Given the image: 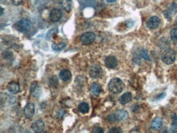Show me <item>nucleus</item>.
Listing matches in <instances>:
<instances>
[{
	"label": "nucleus",
	"mask_w": 177,
	"mask_h": 133,
	"mask_svg": "<svg viewBox=\"0 0 177 133\" xmlns=\"http://www.w3.org/2000/svg\"><path fill=\"white\" fill-rule=\"evenodd\" d=\"M108 88L114 94H118L122 92V91L124 88V83L121 80L120 78H113L110 81L108 84Z\"/></svg>",
	"instance_id": "obj_1"
},
{
	"label": "nucleus",
	"mask_w": 177,
	"mask_h": 133,
	"mask_svg": "<svg viewBox=\"0 0 177 133\" xmlns=\"http://www.w3.org/2000/svg\"><path fill=\"white\" fill-rule=\"evenodd\" d=\"M14 27H15V29L17 31L25 33V32L29 31L31 29L32 23L31 21L27 19H21V21H19L15 24Z\"/></svg>",
	"instance_id": "obj_2"
},
{
	"label": "nucleus",
	"mask_w": 177,
	"mask_h": 133,
	"mask_svg": "<svg viewBox=\"0 0 177 133\" xmlns=\"http://www.w3.org/2000/svg\"><path fill=\"white\" fill-rule=\"evenodd\" d=\"M162 60L166 65H171L175 61V52L172 49L165 50L162 55Z\"/></svg>",
	"instance_id": "obj_3"
},
{
	"label": "nucleus",
	"mask_w": 177,
	"mask_h": 133,
	"mask_svg": "<svg viewBox=\"0 0 177 133\" xmlns=\"http://www.w3.org/2000/svg\"><path fill=\"white\" fill-rule=\"evenodd\" d=\"M96 34L94 33H92V32H87V33H84V34L81 36L80 40L82 44L90 45L96 40Z\"/></svg>",
	"instance_id": "obj_4"
},
{
	"label": "nucleus",
	"mask_w": 177,
	"mask_h": 133,
	"mask_svg": "<svg viewBox=\"0 0 177 133\" xmlns=\"http://www.w3.org/2000/svg\"><path fill=\"white\" fill-rule=\"evenodd\" d=\"M30 93L35 98H39L42 95V89L37 82H33L30 85Z\"/></svg>",
	"instance_id": "obj_5"
},
{
	"label": "nucleus",
	"mask_w": 177,
	"mask_h": 133,
	"mask_svg": "<svg viewBox=\"0 0 177 133\" xmlns=\"http://www.w3.org/2000/svg\"><path fill=\"white\" fill-rule=\"evenodd\" d=\"M50 20L52 22H57L61 19L62 17V12L61 10H60L59 8H53L52 10L50 12Z\"/></svg>",
	"instance_id": "obj_6"
},
{
	"label": "nucleus",
	"mask_w": 177,
	"mask_h": 133,
	"mask_svg": "<svg viewBox=\"0 0 177 133\" xmlns=\"http://www.w3.org/2000/svg\"><path fill=\"white\" fill-rule=\"evenodd\" d=\"M89 74H90V76L92 78H99L102 74V69L98 65H94V66H92L90 68Z\"/></svg>",
	"instance_id": "obj_7"
},
{
	"label": "nucleus",
	"mask_w": 177,
	"mask_h": 133,
	"mask_svg": "<svg viewBox=\"0 0 177 133\" xmlns=\"http://www.w3.org/2000/svg\"><path fill=\"white\" fill-rule=\"evenodd\" d=\"M35 112V107L33 103H28L24 108V115L27 118H31Z\"/></svg>",
	"instance_id": "obj_8"
},
{
	"label": "nucleus",
	"mask_w": 177,
	"mask_h": 133,
	"mask_svg": "<svg viewBox=\"0 0 177 133\" xmlns=\"http://www.w3.org/2000/svg\"><path fill=\"white\" fill-rule=\"evenodd\" d=\"M32 130L36 133H41L44 131L45 124L42 120H36L34 121L31 126Z\"/></svg>",
	"instance_id": "obj_9"
},
{
	"label": "nucleus",
	"mask_w": 177,
	"mask_h": 133,
	"mask_svg": "<svg viewBox=\"0 0 177 133\" xmlns=\"http://www.w3.org/2000/svg\"><path fill=\"white\" fill-rule=\"evenodd\" d=\"M105 64H106V67L109 68V69H114L118 66V60L115 57L110 56V57H107L106 58Z\"/></svg>",
	"instance_id": "obj_10"
},
{
	"label": "nucleus",
	"mask_w": 177,
	"mask_h": 133,
	"mask_svg": "<svg viewBox=\"0 0 177 133\" xmlns=\"http://www.w3.org/2000/svg\"><path fill=\"white\" fill-rule=\"evenodd\" d=\"M161 22V20L160 18L158 17H156V16H154V17H150L149 21H147V26L150 29H152V30H154V29H156L158 26H159V24Z\"/></svg>",
	"instance_id": "obj_11"
},
{
	"label": "nucleus",
	"mask_w": 177,
	"mask_h": 133,
	"mask_svg": "<svg viewBox=\"0 0 177 133\" xmlns=\"http://www.w3.org/2000/svg\"><path fill=\"white\" fill-rule=\"evenodd\" d=\"M57 3L66 12H70L73 6L72 0H57Z\"/></svg>",
	"instance_id": "obj_12"
},
{
	"label": "nucleus",
	"mask_w": 177,
	"mask_h": 133,
	"mask_svg": "<svg viewBox=\"0 0 177 133\" xmlns=\"http://www.w3.org/2000/svg\"><path fill=\"white\" fill-rule=\"evenodd\" d=\"M59 77L61 80L64 81V82H68V81H70L71 79L72 74L69 70L64 69V70H61V72H60Z\"/></svg>",
	"instance_id": "obj_13"
},
{
	"label": "nucleus",
	"mask_w": 177,
	"mask_h": 133,
	"mask_svg": "<svg viewBox=\"0 0 177 133\" xmlns=\"http://www.w3.org/2000/svg\"><path fill=\"white\" fill-rule=\"evenodd\" d=\"M116 121H123L128 118V113L125 110H119L116 113H114Z\"/></svg>",
	"instance_id": "obj_14"
},
{
	"label": "nucleus",
	"mask_w": 177,
	"mask_h": 133,
	"mask_svg": "<svg viewBox=\"0 0 177 133\" xmlns=\"http://www.w3.org/2000/svg\"><path fill=\"white\" fill-rule=\"evenodd\" d=\"M162 123H163V121H162V119L160 117L154 118L151 123L152 129H154V130H159L162 127Z\"/></svg>",
	"instance_id": "obj_15"
},
{
	"label": "nucleus",
	"mask_w": 177,
	"mask_h": 133,
	"mask_svg": "<svg viewBox=\"0 0 177 133\" xmlns=\"http://www.w3.org/2000/svg\"><path fill=\"white\" fill-rule=\"evenodd\" d=\"M131 99H132V95H131V93L130 92H126L124 93L123 95H122L119 97V100H118V101L121 105H126L127 103L131 101Z\"/></svg>",
	"instance_id": "obj_16"
},
{
	"label": "nucleus",
	"mask_w": 177,
	"mask_h": 133,
	"mask_svg": "<svg viewBox=\"0 0 177 133\" xmlns=\"http://www.w3.org/2000/svg\"><path fill=\"white\" fill-rule=\"evenodd\" d=\"M7 90L12 94H17L20 91V86L17 82H11L8 85H7Z\"/></svg>",
	"instance_id": "obj_17"
},
{
	"label": "nucleus",
	"mask_w": 177,
	"mask_h": 133,
	"mask_svg": "<svg viewBox=\"0 0 177 133\" xmlns=\"http://www.w3.org/2000/svg\"><path fill=\"white\" fill-rule=\"evenodd\" d=\"M101 86H100L98 83L96 82H94L91 87V92L93 96H98L101 93Z\"/></svg>",
	"instance_id": "obj_18"
},
{
	"label": "nucleus",
	"mask_w": 177,
	"mask_h": 133,
	"mask_svg": "<svg viewBox=\"0 0 177 133\" xmlns=\"http://www.w3.org/2000/svg\"><path fill=\"white\" fill-rule=\"evenodd\" d=\"M89 110H90L89 105L87 103H86V102H82L78 106V110L81 113H82V114H86L89 111Z\"/></svg>",
	"instance_id": "obj_19"
},
{
	"label": "nucleus",
	"mask_w": 177,
	"mask_h": 133,
	"mask_svg": "<svg viewBox=\"0 0 177 133\" xmlns=\"http://www.w3.org/2000/svg\"><path fill=\"white\" fill-rule=\"evenodd\" d=\"M52 49L54 51H61L63 50V48H65L66 47V43L65 42H61V43H52Z\"/></svg>",
	"instance_id": "obj_20"
},
{
	"label": "nucleus",
	"mask_w": 177,
	"mask_h": 133,
	"mask_svg": "<svg viewBox=\"0 0 177 133\" xmlns=\"http://www.w3.org/2000/svg\"><path fill=\"white\" fill-rule=\"evenodd\" d=\"M58 83H59V82H58L57 77L52 76L49 78V85H50L51 87H57L58 86Z\"/></svg>",
	"instance_id": "obj_21"
},
{
	"label": "nucleus",
	"mask_w": 177,
	"mask_h": 133,
	"mask_svg": "<svg viewBox=\"0 0 177 133\" xmlns=\"http://www.w3.org/2000/svg\"><path fill=\"white\" fill-rule=\"evenodd\" d=\"M171 38L175 42H177V29H172L171 30Z\"/></svg>",
	"instance_id": "obj_22"
},
{
	"label": "nucleus",
	"mask_w": 177,
	"mask_h": 133,
	"mask_svg": "<svg viewBox=\"0 0 177 133\" xmlns=\"http://www.w3.org/2000/svg\"><path fill=\"white\" fill-rule=\"evenodd\" d=\"M122 132V130H121L120 127H113V128L110 129V133H121Z\"/></svg>",
	"instance_id": "obj_23"
},
{
	"label": "nucleus",
	"mask_w": 177,
	"mask_h": 133,
	"mask_svg": "<svg viewBox=\"0 0 177 133\" xmlns=\"http://www.w3.org/2000/svg\"><path fill=\"white\" fill-rule=\"evenodd\" d=\"M92 133H103L104 132V130L103 128H101L100 127H96L95 128L93 129L92 131H91Z\"/></svg>",
	"instance_id": "obj_24"
},
{
	"label": "nucleus",
	"mask_w": 177,
	"mask_h": 133,
	"mask_svg": "<svg viewBox=\"0 0 177 133\" xmlns=\"http://www.w3.org/2000/svg\"><path fill=\"white\" fill-rule=\"evenodd\" d=\"M12 2V4H14L15 6H19L22 3V0H11Z\"/></svg>",
	"instance_id": "obj_25"
},
{
	"label": "nucleus",
	"mask_w": 177,
	"mask_h": 133,
	"mask_svg": "<svg viewBox=\"0 0 177 133\" xmlns=\"http://www.w3.org/2000/svg\"><path fill=\"white\" fill-rule=\"evenodd\" d=\"M141 56L145 60H149V58H150V57H149V55H148V52L145 51V50H143V51L141 52Z\"/></svg>",
	"instance_id": "obj_26"
},
{
	"label": "nucleus",
	"mask_w": 177,
	"mask_h": 133,
	"mask_svg": "<svg viewBox=\"0 0 177 133\" xmlns=\"http://www.w3.org/2000/svg\"><path fill=\"white\" fill-rule=\"evenodd\" d=\"M173 124H174V126H176L177 127V116L176 115H174V116H173Z\"/></svg>",
	"instance_id": "obj_27"
},
{
	"label": "nucleus",
	"mask_w": 177,
	"mask_h": 133,
	"mask_svg": "<svg viewBox=\"0 0 177 133\" xmlns=\"http://www.w3.org/2000/svg\"><path fill=\"white\" fill-rule=\"evenodd\" d=\"M106 1H108L109 2H115L116 0H106Z\"/></svg>",
	"instance_id": "obj_28"
},
{
	"label": "nucleus",
	"mask_w": 177,
	"mask_h": 133,
	"mask_svg": "<svg viewBox=\"0 0 177 133\" xmlns=\"http://www.w3.org/2000/svg\"><path fill=\"white\" fill-rule=\"evenodd\" d=\"M2 14H3V9L1 7V16H2Z\"/></svg>",
	"instance_id": "obj_29"
},
{
	"label": "nucleus",
	"mask_w": 177,
	"mask_h": 133,
	"mask_svg": "<svg viewBox=\"0 0 177 133\" xmlns=\"http://www.w3.org/2000/svg\"><path fill=\"white\" fill-rule=\"evenodd\" d=\"M4 2H5V0H1V2H2V3H3Z\"/></svg>",
	"instance_id": "obj_30"
}]
</instances>
